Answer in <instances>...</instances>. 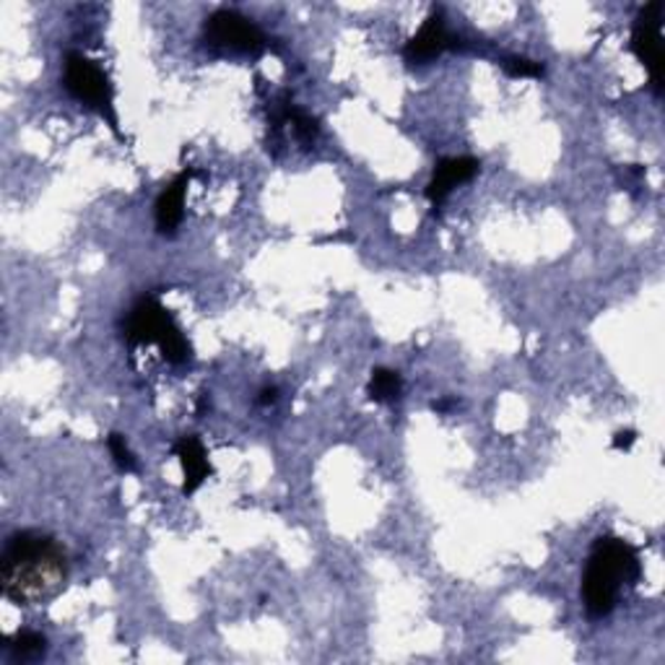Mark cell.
Segmentation results:
<instances>
[{
	"instance_id": "17",
	"label": "cell",
	"mask_w": 665,
	"mask_h": 665,
	"mask_svg": "<svg viewBox=\"0 0 665 665\" xmlns=\"http://www.w3.org/2000/svg\"><path fill=\"white\" fill-rule=\"evenodd\" d=\"M455 406H458V400H455V398H439V400H435V404H431V408H435L437 414H450Z\"/></svg>"
},
{
	"instance_id": "10",
	"label": "cell",
	"mask_w": 665,
	"mask_h": 665,
	"mask_svg": "<svg viewBox=\"0 0 665 665\" xmlns=\"http://www.w3.org/2000/svg\"><path fill=\"white\" fill-rule=\"evenodd\" d=\"M190 177H192L190 169H185V172L177 175L175 180L159 192L157 204H153V221H157L159 235H165V237L175 235L177 227L182 224V219H185V196H188Z\"/></svg>"
},
{
	"instance_id": "6",
	"label": "cell",
	"mask_w": 665,
	"mask_h": 665,
	"mask_svg": "<svg viewBox=\"0 0 665 665\" xmlns=\"http://www.w3.org/2000/svg\"><path fill=\"white\" fill-rule=\"evenodd\" d=\"M204 34L214 48L237 50V52H258L268 44L266 34H262V29L258 24H252V21L242 17V13L229 9L214 11L211 17L206 19Z\"/></svg>"
},
{
	"instance_id": "5",
	"label": "cell",
	"mask_w": 665,
	"mask_h": 665,
	"mask_svg": "<svg viewBox=\"0 0 665 665\" xmlns=\"http://www.w3.org/2000/svg\"><path fill=\"white\" fill-rule=\"evenodd\" d=\"M663 3L642 6L632 27V52L649 73L655 95L663 91Z\"/></svg>"
},
{
	"instance_id": "16",
	"label": "cell",
	"mask_w": 665,
	"mask_h": 665,
	"mask_svg": "<svg viewBox=\"0 0 665 665\" xmlns=\"http://www.w3.org/2000/svg\"><path fill=\"white\" fill-rule=\"evenodd\" d=\"M276 400H278V388H276V385H268V388L260 390V396H258V404L260 406H274Z\"/></svg>"
},
{
	"instance_id": "8",
	"label": "cell",
	"mask_w": 665,
	"mask_h": 665,
	"mask_svg": "<svg viewBox=\"0 0 665 665\" xmlns=\"http://www.w3.org/2000/svg\"><path fill=\"white\" fill-rule=\"evenodd\" d=\"M478 159L476 157H445L435 165L431 180L427 182V200L431 208H439L450 198V192L460 185H466L478 175Z\"/></svg>"
},
{
	"instance_id": "7",
	"label": "cell",
	"mask_w": 665,
	"mask_h": 665,
	"mask_svg": "<svg viewBox=\"0 0 665 665\" xmlns=\"http://www.w3.org/2000/svg\"><path fill=\"white\" fill-rule=\"evenodd\" d=\"M458 34H453L450 29H447L443 9H431L429 17L424 19V24L419 27V32L406 42L404 60L411 66L431 63V60L443 56V52L458 48Z\"/></svg>"
},
{
	"instance_id": "3",
	"label": "cell",
	"mask_w": 665,
	"mask_h": 665,
	"mask_svg": "<svg viewBox=\"0 0 665 665\" xmlns=\"http://www.w3.org/2000/svg\"><path fill=\"white\" fill-rule=\"evenodd\" d=\"M122 336H126L130 349H136V346H157L161 359L169 361V365H185L190 359V341L157 297H141L130 307Z\"/></svg>"
},
{
	"instance_id": "15",
	"label": "cell",
	"mask_w": 665,
	"mask_h": 665,
	"mask_svg": "<svg viewBox=\"0 0 665 665\" xmlns=\"http://www.w3.org/2000/svg\"><path fill=\"white\" fill-rule=\"evenodd\" d=\"M637 443V431L634 429H622L614 435V447L616 450H629V447Z\"/></svg>"
},
{
	"instance_id": "4",
	"label": "cell",
	"mask_w": 665,
	"mask_h": 665,
	"mask_svg": "<svg viewBox=\"0 0 665 665\" xmlns=\"http://www.w3.org/2000/svg\"><path fill=\"white\" fill-rule=\"evenodd\" d=\"M63 87L76 102L95 110L99 118L110 122V128L118 133V110H115L112 81L97 60H91L89 56L76 50L68 52L63 63Z\"/></svg>"
},
{
	"instance_id": "9",
	"label": "cell",
	"mask_w": 665,
	"mask_h": 665,
	"mask_svg": "<svg viewBox=\"0 0 665 665\" xmlns=\"http://www.w3.org/2000/svg\"><path fill=\"white\" fill-rule=\"evenodd\" d=\"M175 455L180 458V466H182V478H185L182 494L185 497H190V494H196L200 486L214 476V466L211 460H208L204 443H200L196 435H185L177 439Z\"/></svg>"
},
{
	"instance_id": "18",
	"label": "cell",
	"mask_w": 665,
	"mask_h": 665,
	"mask_svg": "<svg viewBox=\"0 0 665 665\" xmlns=\"http://www.w3.org/2000/svg\"><path fill=\"white\" fill-rule=\"evenodd\" d=\"M206 393H200V398H198V414H204L206 411Z\"/></svg>"
},
{
	"instance_id": "11",
	"label": "cell",
	"mask_w": 665,
	"mask_h": 665,
	"mask_svg": "<svg viewBox=\"0 0 665 665\" xmlns=\"http://www.w3.org/2000/svg\"><path fill=\"white\" fill-rule=\"evenodd\" d=\"M6 649H9V655L19 663L40 661V657L48 653V637L34 629H19L11 634Z\"/></svg>"
},
{
	"instance_id": "13",
	"label": "cell",
	"mask_w": 665,
	"mask_h": 665,
	"mask_svg": "<svg viewBox=\"0 0 665 665\" xmlns=\"http://www.w3.org/2000/svg\"><path fill=\"white\" fill-rule=\"evenodd\" d=\"M502 71H505L509 79H540V76L546 73L544 63H538V60H530V58H523V56H509L502 60Z\"/></svg>"
},
{
	"instance_id": "1",
	"label": "cell",
	"mask_w": 665,
	"mask_h": 665,
	"mask_svg": "<svg viewBox=\"0 0 665 665\" xmlns=\"http://www.w3.org/2000/svg\"><path fill=\"white\" fill-rule=\"evenodd\" d=\"M68 579L63 546L42 530H19L0 556V587L17 606H40L56 598Z\"/></svg>"
},
{
	"instance_id": "12",
	"label": "cell",
	"mask_w": 665,
	"mask_h": 665,
	"mask_svg": "<svg viewBox=\"0 0 665 665\" xmlns=\"http://www.w3.org/2000/svg\"><path fill=\"white\" fill-rule=\"evenodd\" d=\"M404 393V377H400L396 369L388 367H375L373 375H369L367 396L375 404H393V400L400 398Z\"/></svg>"
},
{
	"instance_id": "14",
	"label": "cell",
	"mask_w": 665,
	"mask_h": 665,
	"mask_svg": "<svg viewBox=\"0 0 665 665\" xmlns=\"http://www.w3.org/2000/svg\"><path fill=\"white\" fill-rule=\"evenodd\" d=\"M107 450H110L115 466H118L122 474H133V470L138 468V460L133 450H130L126 437L118 435V431H112L110 437H107Z\"/></svg>"
},
{
	"instance_id": "2",
	"label": "cell",
	"mask_w": 665,
	"mask_h": 665,
	"mask_svg": "<svg viewBox=\"0 0 665 665\" xmlns=\"http://www.w3.org/2000/svg\"><path fill=\"white\" fill-rule=\"evenodd\" d=\"M642 577L639 552L629 540L618 536H598L587 556L583 575V603L587 616L606 618L614 614L626 587H634Z\"/></svg>"
}]
</instances>
